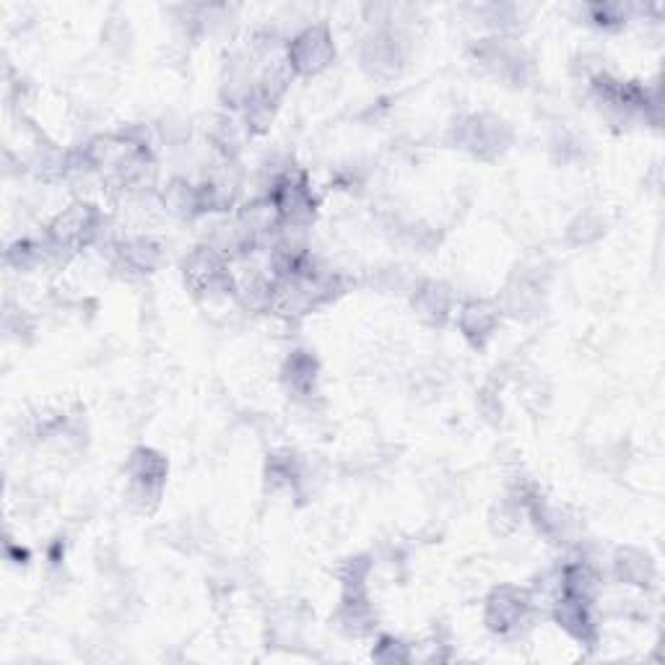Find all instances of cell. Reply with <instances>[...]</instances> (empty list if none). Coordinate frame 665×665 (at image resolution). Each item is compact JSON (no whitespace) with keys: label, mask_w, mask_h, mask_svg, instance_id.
Instances as JSON below:
<instances>
[{"label":"cell","mask_w":665,"mask_h":665,"mask_svg":"<svg viewBox=\"0 0 665 665\" xmlns=\"http://www.w3.org/2000/svg\"><path fill=\"white\" fill-rule=\"evenodd\" d=\"M94 211L89 206H76L71 211H65L55 224H52V237L58 245H76L84 242L86 234L94 232Z\"/></svg>","instance_id":"2"},{"label":"cell","mask_w":665,"mask_h":665,"mask_svg":"<svg viewBox=\"0 0 665 665\" xmlns=\"http://www.w3.org/2000/svg\"><path fill=\"white\" fill-rule=\"evenodd\" d=\"M523 598L520 595H515L512 590H502V593H497V598L489 603V611H491V619L497 621L494 627H510V624H515L520 616H523Z\"/></svg>","instance_id":"3"},{"label":"cell","mask_w":665,"mask_h":665,"mask_svg":"<svg viewBox=\"0 0 665 665\" xmlns=\"http://www.w3.org/2000/svg\"><path fill=\"white\" fill-rule=\"evenodd\" d=\"M333 55V45H330L328 34L323 29H310L304 32L302 37H297L294 47H291L289 58L294 68H299L302 73H315L320 68H325Z\"/></svg>","instance_id":"1"}]
</instances>
